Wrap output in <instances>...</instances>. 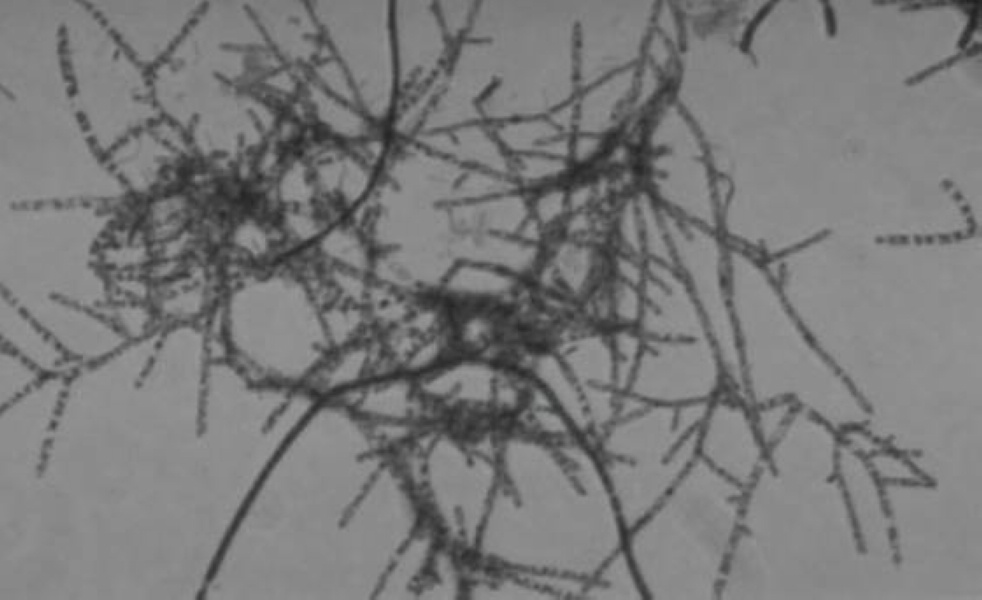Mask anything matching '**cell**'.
<instances>
[{
    "label": "cell",
    "instance_id": "obj_1",
    "mask_svg": "<svg viewBox=\"0 0 982 600\" xmlns=\"http://www.w3.org/2000/svg\"><path fill=\"white\" fill-rule=\"evenodd\" d=\"M744 490L699 458L626 532L623 548L645 598H719Z\"/></svg>",
    "mask_w": 982,
    "mask_h": 600
},
{
    "label": "cell",
    "instance_id": "obj_2",
    "mask_svg": "<svg viewBox=\"0 0 982 600\" xmlns=\"http://www.w3.org/2000/svg\"><path fill=\"white\" fill-rule=\"evenodd\" d=\"M708 404H637L606 429V481L626 529L642 519L698 458L699 428Z\"/></svg>",
    "mask_w": 982,
    "mask_h": 600
},
{
    "label": "cell",
    "instance_id": "obj_3",
    "mask_svg": "<svg viewBox=\"0 0 982 600\" xmlns=\"http://www.w3.org/2000/svg\"><path fill=\"white\" fill-rule=\"evenodd\" d=\"M749 420L739 401L718 399L707 406L697 440L698 458L743 490L752 482L757 459Z\"/></svg>",
    "mask_w": 982,
    "mask_h": 600
}]
</instances>
